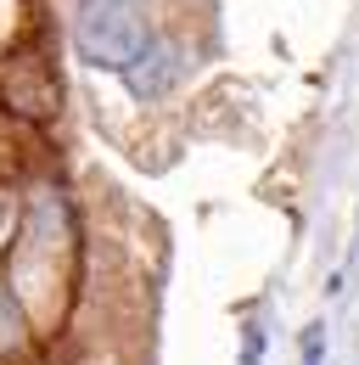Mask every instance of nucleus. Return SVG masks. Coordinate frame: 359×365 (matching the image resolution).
I'll return each mask as SVG.
<instances>
[{
  "mask_svg": "<svg viewBox=\"0 0 359 365\" xmlns=\"http://www.w3.org/2000/svg\"><path fill=\"white\" fill-rule=\"evenodd\" d=\"M146 46H152V29H146L140 0H79V11H73V51L90 68L124 73V68L140 62Z\"/></svg>",
  "mask_w": 359,
  "mask_h": 365,
  "instance_id": "1",
  "label": "nucleus"
},
{
  "mask_svg": "<svg viewBox=\"0 0 359 365\" xmlns=\"http://www.w3.org/2000/svg\"><path fill=\"white\" fill-rule=\"evenodd\" d=\"M124 79H130V91L146 96V101H152V96H163L180 79V51L175 46H146V51H140V62L124 68Z\"/></svg>",
  "mask_w": 359,
  "mask_h": 365,
  "instance_id": "2",
  "label": "nucleus"
},
{
  "mask_svg": "<svg viewBox=\"0 0 359 365\" xmlns=\"http://www.w3.org/2000/svg\"><path fill=\"white\" fill-rule=\"evenodd\" d=\"M23 343V309L11 304V292L0 287V349H17Z\"/></svg>",
  "mask_w": 359,
  "mask_h": 365,
  "instance_id": "3",
  "label": "nucleus"
},
{
  "mask_svg": "<svg viewBox=\"0 0 359 365\" xmlns=\"http://www.w3.org/2000/svg\"><path fill=\"white\" fill-rule=\"evenodd\" d=\"M241 365H264V326L259 320L241 326Z\"/></svg>",
  "mask_w": 359,
  "mask_h": 365,
  "instance_id": "4",
  "label": "nucleus"
},
{
  "mask_svg": "<svg viewBox=\"0 0 359 365\" xmlns=\"http://www.w3.org/2000/svg\"><path fill=\"white\" fill-rule=\"evenodd\" d=\"M303 365H326V326H303Z\"/></svg>",
  "mask_w": 359,
  "mask_h": 365,
  "instance_id": "5",
  "label": "nucleus"
},
{
  "mask_svg": "<svg viewBox=\"0 0 359 365\" xmlns=\"http://www.w3.org/2000/svg\"><path fill=\"white\" fill-rule=\"evenodd\" d=\"M354 253H359V230H354Z\"/></svg>",
  "mask_w": 359,
  "mask_h": 365,
  "instance_id": "6",
  "label": "nucleus"
}]
</instances>
